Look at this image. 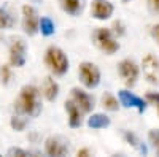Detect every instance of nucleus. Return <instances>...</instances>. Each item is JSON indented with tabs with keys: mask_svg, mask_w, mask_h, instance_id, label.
<instances>
[{
	"mask_svg": "<svg viewBox=\"0 0 159 157\" xmlns=\"http://www.w3.org/2000/svg\"><path fill=\"white\" fill-rule=\"evenodd\" d=\"M123 2H129V0H123Z\"/></svg>",
	"mask_w": 159,
	"mask_h": 157,
	"instance_id": "obj_28",
	"label": "nucleus"
},
{
	"mask_svg": "<svg viewBox=\"0 0 159 157\" xmlns=\"http://www.w3.org/2000/svg\"><path fill=\"white\" fill-rule=\"evenodd\" d=\"M42 94L48 102H56L57 100V97H59V84L52 76H46L43 80Z\"/></svg>",
	"mask_w": 159,
	"mask_h": 157,
	"instance_id": "obj_13",
	"label": "nucleus"
},
{
	"mask_svg": "<svg viewBox=\"0 0 159 157\" xmlns=\"http://www.w3.org/2000/svg\"><path fill=\"white\" fill-rule=\"evenodd\" d=\"M92 41L105 54H115L119 49V43L116 41V38L113 37V32L110 29H103V27L96 29L94 33H92Z\"/></svg>",
	"mask_w": 159,
	"mask_h": 157,
	"instance_id": "obj_3",
	"label": "nucleus"
},
{
	"mask_svg": "<svg viewBox=\"0 0 159 157\" xmlns=\"http://www.w3.org/2000/svg\"><path fill=\"white\" fill-rule=\"evenodd\" d=\"M38 24L40 16L38 11L32 5H24L22 7V29L29 37H34L38 33Z\"/></svg>",
	"mask_w": 159,
	"mask_h": 157,
	"instance_id": "obj_5",
	"label": "nucleus"
},
{
	"mask_svg": "<svg viewBox=\"0 0 159 157\" xmlns=\"http://www.w3.org/2000/svg\"><path fill=\"white\" fill-rule=\"evenodd\" d=\"M80 81L86 89H96L100 84V70L96 63L92 62H81L78 67Z\"/></svg>",
	"mask_w": 159,
	"mask_h": 157,
	"instance_id": "obj_4",
	"label": "nucleus"
},
{
	"mask_svg": "<svg viewBox=\"0 0 159 157\" xmlns=\"http://www.w3.org/2000/svg\"><path fill=\"white\" fill-rule=\"evenodd\" d=\"M100 102H102V107L108 111H118V108H119V100L111 92H105L102 95Z\"/></svg>",
	"mask_w": 159,
	"mask_h": 157,
	"instance_id": "obj_18",
	"label": "nucleus"
},
{
	"mask_svg": "<svg viewBox=\"0 0 159 157\" xmlns=\"http://www.w3.org/2000/svg\"><path fill=\"white\" fill-rule=\"evenodd\" d=\"M25 60H27V45L22 38H15L10 46V65L24 67Z\"/></svg>",
	"mask_w": 159,
	"mask_h": 157,
	"instance_id": "obj_6",
	"label": "nucleus"
},
{
	"mask_svg": "<svg viewBox=\"0 0 159 157\" xmlns=\"http://www.w3.org/2000/svg\"><path fill=\"white\" fill-rule=\"evenodd\" d=\"M150 141L153 148L156 149V152L159 154V130H151L150 132Z\"/></svg>",
	"mask_w": 159,
	"mask_h": 157,
	"instance_id": "obj_22",
	"label": "nucleus"
},
{
	"mask_svg": "<svg viewBox=\"0 0 159 157\" xmlns=\"http://www.w3.org/2000/svg\"><path fill=\"white\" fill-rule=\"evenodd\" d=\"M72 102L76 105V107L81 110L83 114H89L92 110H94V98H92L84 89H80V87H73L72 89Z\"/></svg>",
	"mask_w": 159,
	"mask_h": 157,
	"instance_id": "obj_9",
	"label": "nucleus"
},
{
	"mask_svg": "<svg viewBox=\"0 0 159 157\" xmlns=\"http://www.w3.org/2000/svg\"><path fill=\"white\" fill-rule=\"evenodd\" d=\"M151 35H153V38L157 41V45H159V24H156L154 27L151 29Z\"/></svg>",
	"mask_w": 159,
	"mask_h": 157,
	"instance_id": "obj_26",
	"label": "nucleus"
},
{
	"mask_svg": "<svg viewBox=\"0 0 159 157\" xmlns=\"http://www.w3.org/2000/svg\"><path fill=\"white\" fill-rule=\"evenodd\" d=\"M40 89L37 86L27 84L21 89V92L15 102V110L19 114L37 117L42 113V97H40Z\"/></svg>",
	"mask_w": 159,
	"mask_h": 157,
	"instance_id": "obj_1",
	"label": "nucleus"
},
{
	"mask_svg": "<svg viewBox=\"0 0 159 157\" xmlns=\"http://www.w3.org/2000/svg\"><path fill=\"white\" fill-rule=\"evenodd\" d=\"M118 97H119V103L124 105L126 108H137L139 113H143L145 108H147V102L129 92V90H119Z\"/></svg>",
	"mask_w": 159,
	"mask_h": 157,
	"instance_id": "obj_12",
	"label": "nucleus"
},
{
	"mask_svg": "<svg viewBox=\"0 0 159 157\" xmlns=\"http://www.w3.org/2000/svg\"><path fill=\"white\" fill-rule=\"evenodd\" d=\"M38 32H42L43 37H51V35H54V32H56V25L49 18L43 16V18H40Z\"/></svg>",
	"mask_w": 159,
	"mask_h": 157,
	"instance_id": "obj_17",
	"label": "nucleus"
},
{
	"mask_svg": "<svg viewBox=\"0 0 159 157\" xmlns=\"http://www.w3.org/2000/svg\"><path fill=\"white\" fill-rule=\"evenodd\" d=\"M80 157H89V155H92L91 154V151L88 149V148H81V149H78V152H76Z\"/></svg>",
	"mask_w": 159,
	"mask_h": 157,
	"instance_id": "obj_27",
	"label": "nucleus"
},
{
	"mask_svg": "<svg viewBox=\"0 0 159 157\" xmlns=\"http://www.w3.org/2000/svg\"><path fill=\"white\" fill-rule=\"evenodd\" d=\"M27 117H24V114H15V116H11V119H10V124L11 127L16 130V132H22V130L27 127Z\"/></svg>",
	"mask_w": 159,
	"mask_h": 157,
	"instance_id": "obj_19",
	"label": "nucleus"
},
{
	"mask_svg": "<svg viewBox=\"0 0 159 157\" xmlns=\"http://www.w3.org/2000/svg\"><path fill=\"white\" fill-rule=\"evenodd\" d=\"M111 124L110 117L107 114H102V113H96L92 114L89 119H88V127L94 129V130H100V129H107Z\"/></svg>",
	"mask_w": 159,
	"mask_h": 157,
	"instance_id": "obj_16",
	"label": "nucleus"
},
{
	"mask_svg": "<svg viewBox=\"0 0 159 157\" xmlns=\"http://www.w3.org/2000/svg\"><path fill=\"white\" fill-rule=\"evenodd\" d=\"M0 80L3 81V84H8L10 80H11V70L8 65H3L2 68H0Z\"/></svg>",
	"mask_w": 159,
	"mask_h": 157,
	"instance_id": "obj_21",
	"label": "nucleus"
},
{
	"mask_svg": "<svg viewBox=\"0 0 159 157\" xmlns=\"http://www.w3.org/2000/svg\"><path fill=\"white\" fill-rule=\"evenodd\" d=\"M7 154H8V155H18V157H25V155H30V152H29V151L21 149V148H10Z\"/></svg>",
	"mask_w": 159,
	"mask_h": 157,
	"instance_id": "obj_23",
	"label": "nucleus"
},
{
	"mask_svg": "<svg viewBox=\"0 0 159 157\" xmlns=\"http://www.w3.org/2000/svg\"><path fill=\"white\" fill-rule=\"evenodd\" d=\"M147 100L151 102L154 107L157 108V114H159V92H148L147 94Z\"/></svg>",
	"mask_w": 159,
	"mask_h": 157,
	"instance_id": "obj_24",
	"label": "nucleus"
},
{
	"mask_svg": "<svg viewBox=\"0 0 159 157\" xmlns=\"http://www.w3.org/2000/svg\"><path fill=\"white\" fill-rule=\"evenodd\" d=\"M45 65L54 76H64L69 72V57L59 46H49L45 52Z\"/></svg>",
	"mask_w": 159,
	"mask_h": 157,
	"instance_id": "obj_2",
	"label": "nucleus"
},
{
	"mask_svg": "<svg viewBox=\"0 0 159 157\" xmlns=\"http://www.w3.org/2000/svg\"><path fill=\"white\" fill-rule=\"evenodd\" d=\"M45 151L48 155H56L62 157L65 154H69V140L64 138L62 135H54L49 137L45 141Z\"/></svg>",
	"mask_w": 159,
	"mask_h": 157,
	"instance_id": "obj_8",
	"label": "nucleus"
},
{
	"mask_svg": "<svg viewBox=\"0 0 159 157\" xmlns=\"http://www.w3.org/2000/svg\"><path fill=\"white\" fill-rule=\"evenodd\" d=\"M59 3L64 13L70 16H80L84 11L86 0H59Z\"/></svg>",
	"mask_w": 159,
	"mask_h": 157,
	"instance_id": "obj_15",
	"label": "nucleus"
},
{
	"mask_svg": "<svg viewBox=\"0 0 159 157\" xmlns=\"http://www.w3.org/2000/svg\"><path fill=\"white\" fill-rule=\"evenodd\" d=\"M65 111H67V114H69V125L72 129L81 127V124H83V113L72 100L65 102Z\"/></svg>",
	"mask_w": 159,
	"mask_h": 157,
	"instance_id": "obj_14",
	"label": "nucleus"
},
{
	"mask_svg": "<svg viewBox=\"0 0 159 157\" xmlns=\"http://www.w3.org/2000/svg\"><path fill=\"white\" fill-rule=\"evenodd\" d=\"M13 25V18L11 15L3 10V8H0V29H10Z\"/></svg>",
	"mask_w": 159,
	"mask_h": 157,
	"instance_id": "obj_20",
	"label": "nucleus"
},
{
	"mask_svg": "<svg viewBox=\"0 0 159 157\" xmlns=\"http://www.w3.org/2000/svg\"><path fill=\"white\" fill-rule=\"evenodd\" d=\"M148 7L154 13H159V0H148Z\"/></svg>",
	"mask_w": 159,
	"mask_h": 157,
	"instance_id": "obj_25",
	"label": "nucleus"
},
{
	"mask_svg": "<svg viewBox=\"0 0 159 157\" xmlns=\"http://www.w3.org/2000/svg\"><path fill=\"white\" fill-rule=\"evenodd\" d=\"M142 67H143V73L148 78V81L156 84L159 83V60L153 56V54H147L142 60Z\"/></svg>",
	"mask_w": 159,
	"mask_h": 157,
	"instance_id": "obj_10",
	"label": "nucleus"
},
{
	"mask_svg": "<svg viewBox=\"0 0 159 157\" xmlns=\"http://www.w3.org/2000/svg\"><path fill=\"white\" fill-rule=\"evenodd\" d=\"M113 5L108 2V0H92V7H91V15L94 19H99V21H105L111 18L113 15Z\"/></svg>",
	"mask_w": 159,
	"mask_h": 157,
	"instance_id": "obj_11",
	"label": "nucleus"
},
{
	"mask_svg": "<svg viewBox=\"0 0 159 157\" xmlns=\"http://www.w3.org/2000/svg\"><path fill=\"white\" fill-rule=\"evenodd\" d=\"M118 73L123 78L124 84L132 87L139 80V65L130 59H124L118 65Z\"/></svg>",
	"mask_w": 159,
	"mask_h": 157,
	"instance_id": "obj_7",
	"label": "nucleus"
}]
</instances>
